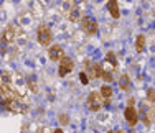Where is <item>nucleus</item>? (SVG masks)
Segmentation results:
<instances>
[{
	"instance_id": "1",
	"label": "nucleus",
	"mask_w": 155,
	"mask_h": 133,
	"mask_svg": "<svg viewBox=\"0 0 155 133\" xmlns=\"http://www.w3.org/2000/svg\"><path fill=\"white\" fill-rule=\"evenodd\" d=\"M87 107H89V110H93V112H97L102 107V94H99V92H91L89 97H87Z\"/></svg>"
},
{
	"instance_id": "2",
	"label": "nucleus",
	"mask_w": 155,
	"mask_h": 133,
	"mask_svg": "<svg viewBox=\"0 0 155 133\" xmlns=\"http://www.w3.org/2000/svg\"><path fill=\"white\" fill-rule=\"evenodd\" d=\"M36 36H38V41L41 43L43 46H48L50 41H51V31H50V28H48L46 25H40Z\"/></svg>"
},
{
	"instance_id": "3",
	"label": "nucleus",
	"mask_w": 155,
	"mask_h": 133,
	"mask_svg": "<svg viewBox=\"0 0 155 133\" xmlns=\"http://www.w3.org/2000/svg\"><path fill=\"white\" fill-rule=\"evenodd\" d=\"M81 28H83V31L87 33V35H94V33L97 31V23H96L94 18L84 17L83 21H81Z\"/></svg>"
},
{
	"instance_id": "4",
	"label": "nucleus",
	"mask_w": 155,
	"mask_h": 133,
	"mask_svg": "<svg viewBox=\"0 0 155 133\" xmlns=\"http://www.w3.org/2000/svg\"><path fill=\"white\" fill-rule=\"evenodd\" d=\"M73 68H74V62H73L71 58L64 56L61 59V64H60V71H58V74H60L61 77H64L66 74H69L73 71Z\"/></svg>"
},
{
	"instance_id": "5",
	"label": "nucleus",
	"mask_w": 155,
	"mask_h": 133,
	"mask_svg": "<svg viewBox=\"0 0 155 133\" xmlns=\"http://www.w3.org/2000/svg\"><path fill=\"white\" fill-rule=\"evenodd\" d=\"M125 120H127V123L130 125V127H134L135 123L139 122V117H137V112L134 110V107L132 105H129L127 109H125Z\"/></svg>"
},
{
	"instance_id": "6",
	"label": "nucleus",
	"mask_w": 155,
	"mask_h": 133,
	"mask_svg": "<svg viewBox=\"0 0 155 133\" xmlns=\"http://www.w3.org/2000/svg\"><path fill=\"white\" fill-rule=\"evenodd\" d=\"M48 56H50L51 61H61L64 58V53H63L61 46H51L50 51H48Z\"/></svg>"
},
{
	"instance_id": "7",
	"label": "nucleus",
	"mask_w": 155,
	"mask_h": 133,
	"mask_svg": "<svg viewBox=\"0 0 155 133\" xmlns=\"http://www.w3.org/2000/svg\"><path fill=\"white\" fill-rule=\"evenodd\" d=\"M17 31H18V28L10 25V27L3 31V41H5V43H12L13 40H15V36H17Z\"/></svg>"
},
{
	"instance_id": "8",
	"label": "nucleus",
	"mask_w": 155,
	"mask_h": 133,
	"mask_svg": "<svg viewBox=\"0 0 155 133\" xmlns=\"http://www.w3.org/2000/svg\"><path fill=\"white\" fill-rule=\"evenodd\" d=\"M104 76V68H102L101 64H96L93 68H89V79H97V77H102Z\"/></svg>"
},
{
	"instance_id": "9",
	"label": "nucleus",
	"mask_w": 155,
	"mask_h": 133,
	"mask_svg": "<svg viewBox=\"0 0 155 133\" xmlns=\"http://www.w3.org/2000/svg\"><path fill=\"white\" fill-rule=\"evenodd\" d=\"M107 10L110 13L112 18H119L120 13H119V7H117V0H109L107 2Z\"/></svg>"
},
{
	"instance_id": "10",
	"label": "nucleus",
	"mask_w": 155,
	"mask_h": 133,
	"mask_svg": "<svg viewBox=\"0 0 155 133\" xmlns=\"http://www.w3.org/2000/svg\"><path fill=\"white\" fill-rule=\"evenodd\" d=\"M135 46H137V51H143V46H145V38H143V35H139L137 36V43H135Z\"/></svg>"
},
{
	"instance_id": "11",
	"label": "nucleus",
	"mask_w": 155,
	"mask_h": 133,
	"mask_svg": "<svg viewBox=\"0 0 155 133\" xmlns=\"http://www.w3.org/2000/svg\"><path fill=\"white\" fill-rule=\"evenodd\" d=\"M101 94H102V97L109 99L110 95H112V89H110L109 86H102V87H101Z\"/></svg>"
},
{
	"instance_id": "12",
	"label": "nucleus",
	"mask_w": 155,
	"mask_h": 133,
	"mask_svg": "<svg viewBox=\"0 0 155 133\" xmlns=\"http://www.w3.org/2000/svg\"><path fill=\"white\" fill-rule=\"evenodd\" d=\"M119 86L124 89V90H127L129 89V77L127 76H122L120 77V81H119Z\"/></svg>"
},
{
	"instance_id": "13",
	"label": "nucleus",
	"mask_w": 155,
	"mask_h": 133,
	"mask_svg": "<svg viewBox=\"0 0 155 133\" xmlns=\"http://www.w3.org/2000/svg\"><path fill=\"white\" fill-rule=\"evenodd\" d=\"M81 18V13H79V10H73L71 15H69V20L71 21H78Z\"/></svg>"
},
{
	"instance_id": "14",
	"label": "nucleus",
	"mask_w": 155,
	"mask_h": 133,
	"mask_svg": "<svg viewBox=\"0 0 155 133\" xmlns=\"http://www.w3.org/2000/svg\"><path fill=\"white\" fill-rule=\"evenodd\" d=\"M79 79H81V82H83V84H87V82H89V76H87L86 72H81V74H79Z\"/></svg>"
},
{
	"instance_id": "15",
	"label": "nucleus",
	"mask_w": 155,
	"mask_h": 133,
	"mask_svg": "<svg viewBox=\"0 0 155 133\" xmlns=\"http://www.w3.org/2000/svg\"><path fill=\"white\" fill-rule=\"evenodd\" d=\"M147 97H149L150 102L155 100V90H153V89H149V90H147Z\"/></svg>"
},
{
	"instance_id": "16",
	"label": "nucleus",
	"mask_w": 155,
	"mask_h": 133,
	"mask_svg": "<svg viewBox=\"0 0 155 133\" xmlns=\"http://www.w3.org/2000/svg\"><path fill=\"white\" fill-rule=\"evenodd\" d=\"M60 122L66 125V123H68V117H66V115H61V117H60Z\"/></svg>"
},
{
	"instance_id": "17",
	"label": "nucleus",
	"mask_w": 155,
	"mask_h": 133,
	"mask_svg": "<svg viewBox=\"0 0 155 133\" xmlns=\"http://www.w3.org/2000/svg\"><path fill=\"white\" fill-rule=\"evenodd\" d=\"M53 133H63V131H61V130H60V128H58V130H54V131H53Z\"/></svg>"
},
{
	"instance_id": "18",
	"label": "nucleus",
	"mask_w": 155,
	"mask_h": 133,
	"mask_svg": "<svg viewBox=\"0 0 155 133\" xmlns=\"http://www.w3.org/2000/svg\"><path fill=\"white\" fill-rule=\"evenodd\" d=\"M109 133H112V131H109Z\"/></svg>"
}]
</instances>
